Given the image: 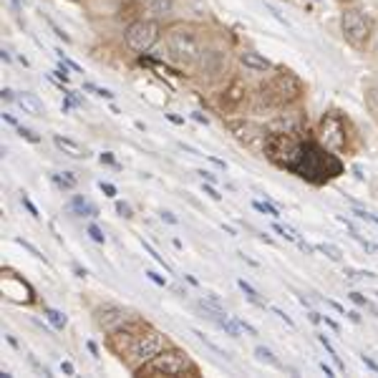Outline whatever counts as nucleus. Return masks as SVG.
Wrapping results in <instances>:
<instances>
[{
  "label": "nucleus",
  "mask_w": 378,
  "mask_h": 378,
  "mask_svg": "<svg viewBox=\"0 0 378 378\" xmlns=\"http://www.w3.org/2000/svg\"><path fill=\"white\" fill-rule=\"evenodd\" d=\"M263 149L272 162L290 169L293 175L303 177V179L323 182V179H330V177H338L343 172L341 162H338L333 154H325V151H320L318 146L310 144V141L303 144L295 134H288V132L267 134L263 141Z\"/></svg>",
  "instance_id": "obj_1"
},
{
  "label": "nucleus",
  "mask_w": 378,
  "mask_h": 378,
  "mask_svg": "<svg viewBox=\"0 0 378 378\" xmlns=\"http://www.w3.org/2000/svg\"><path fill=\"white\" fill-rule=\"evenodd\" d=\"M303 94L301 78L293 76L290 71H277L272 78H267L258 91V101L267 108H280L288 103L298 101Z\"/></svg>",
  "instance_id": "obj_2"
},
{
  "label": "nucleus",
  "mask_w": 378,
  "mask_h": 378,
  "mask_svg": "<svg viewBox=\"0 0 378 378\" xmlns=\"http://www.w3.org/2000/svg\"><path fill=\"white\" fill-rule=\"evenodd\" d=\"M167 51H169V58L175 61L177 66H194L199 63L202 58V46H199V38H197V30L192 25H172L167 30Z\"/></svg>",
  "instance_id": "obj_3"
},
{
  "label": "nucleus",
  "mask_w": 378,
  "mask_h": 378,
  "mask_svg": "<svg viewBox=\"0 0 378 378\" xmlns=\"http://www.w3.org/2000/svg\"><path fill=\"white\" fill-rule=\"evenodd\" d=\"M139 376H149V378H159V376H167V378H175V376H194L197 368L192 366V360L187 358L182 351L177 348H164L162 353H156L151 360H146L144 366L137 368Z\"/></svg>",
  "instance_id": "obj_4"
},
{
  "label": "nucleus",
  "mask_w": 378,
  "mask_h": 378,
  "mask_svg": "<svg viewBox=\"0 0 378 378\" xmlns=\"http://www.w3.org/2000/svg\"><path fill=\"white\" fill-rule=\"evenodd\" d=\"M167 348V341H164V336L159 333V330L154 328H141L139 330V336L132 341V346H129V351H126V363L137 371V368H141L146 363V360H151L156 353H162V351Z\"/></svg>",
  "instance_id": "obj_5"
},
{
  "label": "nucleus",
  "mask_w": 378,
  "mask_h": 378,
  "mask_svg": "<svg viewBox=\"0 0 378 378\" xmlns=\"http://www.w3.org/2000/svg\"><path fill=\"white\" fill-rule=\"evenodd\" d=\"M320 141L328 151L333 154H341L346 149V141H348V132H346V121L338 111H328L320 119Z\"/></svg>",
  "instance_id": "obj_6"
},
{
  "label": "nucleus",
  "mask_w": 378,
  "mask_h": 378,
  "mask_svg": "<svg viewBox=\"0 0 378 378\" xmlns=\"http://www.w3.org/2000/svg\"><path fill=\"white\" fill-rule=\"evenodd\" d=\"M341 30H343V38L353 46V49H363L371 38V23L368 18L363 15L360 11L355 8H348V11L341 15Z\"/></svg>",
  "instance_id": "obj_7"
},
{
  "label": "nucleus",
  "mask_w": 378,
  "mask_h": 378,
  "mask_svg": "<svg viewBox=\"0 0 378 378\" xmlns=\"http://www.w3.org/2000/svg\"><path fill=\"white\" fill-rule=\"evenodd\" d=\"M159 38V23L156 20H134L126 28V46L137 53H146Z\"/></svg>",
  "instance_id": "obj_8"
},
{
  "label": "nucleus",
  "mask_w": 378,
  "mask_h": 378,
  "mask_svg": "<svg viewBox=\"0 0 378 378\" xmlns=\"http://www.w3.org/2000/svg\"><path fill=\"white\" fill-rule=\"evenodd\" d=\"M96 323L103 328V333H114L124 323H129V313L119 305H103L96 310Z\"/></svg>",
  "instance_id": "obj_9"
},
{
  "label": "nucleus",
  "mask_w": 378,
  "mask_h": 378,
  "mask_svg": "<svg viewBox=\"0 0 378 378\" xmlns=\"http://www.w3.org/2000/svg\"><path fill=\"white\" fill-rule=\"evenodd\" d=\"M247 99V86L242 84L240 78H234V81H229L227 86H225L222 96H220V106L227 111V114H232V111H237V108L245 103Z\"/></svg>",
  "instance_id": "obj_10"
},
{
  "label": "nucleus",
  "mask_w": 378,
  "mask_h": 378,
  "mask_svg": "<svg viewBox=\"0 0 378 378\" xmlns=\"http://www.w3.org/2000/svg\"><path fill=\"white\" fill-rule=\"evenodd\" d=\"M139 325H132V323H124L121 328H116L114 333H108V346L116 351L119 355H126V351H129V346H132V341L139 336Z\"/></svg>",
  "instance_id": "obj_11"
},
{
  "label": "nucleus",
  "mask_w": 378,
  "mask_h": 378,
  "mask_svg": "<svg viewBox=\"0 0 378 378\" xmlns=\"http://www.w3.org/2000/svg\"><path fill=\"white\" fill-rule=\"evenodd\" d=\"M227 126H229V132L240 139V141H245V144H252V141H258V139H263V141H265V137H267L263 126L252 124V121H245V119L227 121Z\"/></svg>",
  "instance_id": "obj_12"
},
{
  "label": "nucleus",
  "mask_w": 378,
  "mask_h": 378,
  "mask_svg": "<svg viewBox=\"0 0 378 378\" xmlns=\"http://www.w3.org/2000/svg\"><path fill=\"white\" fill-rule=\"evenodd\" d=\"M199 66H202V73L215 78L225 71V66H227V56H225L222 51H204L202 58H199Z\"/></svg>",
  "instance_id": "obj_13"
},
{
  "label": "nucleus",
  "mask_w": 378,
  "mask_h": 378,
  "mask_svg": "<svg viewBox=\"0 0 378 378\" xmlns=\"http://www.w3.org/2000/svg\"><path fill=\"white\" fill-rule=\"evenodd\" d=\"M53 144H56V149H61L66 156H71V159H86V156H89L86 146H81L78 141H73V139H68V137H61V134L53 137Z\"/></svg>",
  "instance_id": "obj_14"
},
{
  "label": "nucleus",
  "mask_w": 378,
  "mask_h": 378,
  "mask_svg": "<svg viewBox=\"0 0 378 378\" xmlns=\"http://www.w3.org/2000/svg\"><path fill=\"white\" fill-rule=\"evenodd\" d=\"M240 61H242V66L250 68V71H255V73H265V71H270L272 68L270 61L265 58V56L255 53V51H245V53L240 56Z\"/></svg>",
  "instance_id": "obj_15"
},
{
  "label": "nucleus",
  "mask_w": 378,
  "mask_h": 378,
  "mask_svg": "<svg viewBox=\"0 0 378 378\" xmlns=\"http://www.w3.org/2000/svg\"><path fill=\"white\" fill-rule=\"evenodd\" d=\"M15 101H18V106L30 116H43V114H46L43 101L36 96V94H18V99H15Z\"/></svg>",
  "instance_id": "obj_16"
},
{
  "label": "nucleus",
  "mask_w": 378,
  "mask_h": 378,
  "mask_svg": "<svg viewBox=\"0 0 378 378\" xmlns=\"http://www.w3.org/2000/svg\"><path fill=\"white\" fill-rule=\"evenodd\" d=\"M303 126V119L301 114H282L275 119V124H272V129L275 132H288V134H298Z\"/></svg>",
  "instance_id": "obj_17"
},
{
  "label": "nucleus",
  "mask_w": 378,
  "mask_h": 378,
  "mask_svg": "<svg viewBox=\"0 0 378 378\" xmlns=\"http://www.w3.org/2000/svg\"><path fill=\"white\" fill-rule=\"evenodd\" d=\"M71 210L78 212V215H84V217H96V215H99L96 207H94L91 202H86L84 197H76V199H73V202H71Z\"/></svg>",
  "instance_id": "obj_18"
},
{
  "label": "nucleus",
  "mask_w": 378,
  "mask_h": 378,
  "mask_svg": "<svg viewBox=\"0 0 378 378\" xmlns=\"http://www.w3.org/2000/svg\"><path fill=\"white\" fill-rule=\"evenodd\" d=\"M255 358H258L260 363H267V366H272V368H280V360L275 358V353H272L270 348H265V346H258V348H255Z\"/></svg>",
  "instance_id": "obj_19"
},
{
  "label": "nucleus",
  "mask_w": 378,
  "mask_h": 378,
  "mask_svg": "<svg viewBox=\"0 0 378 378\" xmlns=\"http://www.w3.org/2000/svg\"><path fill=\"white\" fill-rule=\"evenodd\" d=\"M53 182L61 189H73L78 184V177L73 172H58V175H53Z\"/></svg>",
  "instance_id": "obj_20"
},
{
  "label": "nucleus",
  "mask_w": 378,
  "mask_h": 378,
  "mask_svg": "<svg viewBox=\"0 0 378 378\" xmlns=\"http://www.w3.org/2000/svg\"><path fill=\"white\" fill-rule=\"evenodd\" d=\"M146 8H149L151 15H164L172 8V0H146Z\"/></svg>",
  "instance_id": "obj_21"
},
{
  "label": "nucleus",
  "mask_w": 378,
  "mask_h": 378,
  "mask_svg": "<svg viewBox=\"0 0 378 378\" xmlns=\"http://www.w3.org/2000/svg\"><path fill=\"white\" fill-rule=\"evenodd\" d=\"M315 250H320V252L325 255V258L333 260V263H341V260H343V252L338 250L336 245H330V242H323V245H318Z\"/></svg>",
  "instance_id": "obj_22"
},
{
  "label": "nucleus",
  "mask_w": 378,
  "mask_h": 378,
  "mask_svg": "<svg viewBox=\"0 0 378 378\" xmlns=\"http://www.w3.org/2000/svg\"><path fill=\"white\" fill-rule=\"evenodd\" d=\"M192 336H197V341H202L204 346H207V348H212V351H215L217 355H222V358H229V353H227V351H222V348H220V346H217V343H212L210 338L204 336L202 330H192Z\"/></svg>",
  "instance_id": "obj_23"
},
{
  "label": "nucleus",
  "mask_w": 378,
  "mask_h": 378,
  "mask_svg": "<svg viewBox=\"0 0 378 378\" xmlns=\"http://www.w3.org/2000/svg\"><path fill=\"white\" fill-rule=\"evenodd\" d=\"M46 318L53 323V328H66V315L61 310H53V308H46Z\"/></svg>",
  "instance_id": "obj_24"
},
{
  "label": "nucleus",
  "mask_w": 378,
  "mask_h": 378,
  "mask_svg": "<svg viewBox=\"0 0 378 378\" xmlns=\"http://www.w3.org/2000/svg\"><path fill=\"white\" fill-rule=\"evenodd\" d=\"M237 285H240V290H242V293L247 295V298H250L252 303H260V301H258V290L252 288L250 282H245V280H237Z\"/></svg>",
  "instance_id": "obj_25"
},
{
  "label": "nucleus",
  "mask_w": 378,
  "mask_h": 378,
  "mask_svg": "<svg viewBox=\"0 0 378 378\" xmlns=\"http://www.w3.org/2000/svg\"><path fill=\"white\" fill-rule=\"evenodd\" d=\"M144 250H146V252H149V255H151V258H154V260H156V263L162 265L164 270H169V265H167V263H164V258H162V255H159V252H156V250H154V247H151V245H149V242H144Z\"/></svg>",
  "instance_id": "obj_26"
},
{
  "label": "nucleus",
  "mask_w": 378,
  "mask_h": 378,
  "mask_svg": "<svg viewBox=\"0 0 378 378\" xmlns=\"http://www.w3.org/2000/svg\"><path fill=\"white\" fill-rule=\"evenodd\" d=\"M89 234H91V240L94 242H106V234H103L96 225H89Z\"/></svg>",
  "instance_id": "obj_27"
},
{
  "label": "nucleus",
  "mask_w": 378,
  "mask_h": 378,
  "mask_svg": "<svg viewBox=\"0 0 378 378\" xmlns=\"http://www.w3.org/2000/svg\"><path fill=\"white\" fill-rule=\"evenodd\" d=\"M255 210L265 212V215H272V217H277V210H275V207H272V204H265V202H255Z\"/></svg>",
  "instance_id": "obj_28"
},
{
  "label": "nucleus",
  "mask_w": 378,
  "mask_h": 378,
  "mask_svg": "<svg viewBox=\"0 0 378 378\" xmlns=\"http://www.w3.org/2000/svg\"><path fill=\"white\" fill-rule=\"evenodd\" d=\"M353 215H355V217H360V220H368V222L378 225V217H376V215H371V212H366V210H353Z\"/></svg>",
  "instance_id": "obj_29"
},
{
  "label": "nucleus",
  "mask_w": 378,
  "mask_h": 378,
  "mask_svg": "<svg viewBox=\"0 0 378 378\" xmlns=\"http://www.w3.org/2000/svg\"><path fill=\"white\" fill-rule=\"evenodd\" d=\"M116 212H119L121 217H126V220H129V217H134L132 215V207H129L126 202H116Z\"/></svg>",
  "instance_id": "obj_30"
},
{
  "label": "nucleus",
  "mask_w": 378,
  "mask_h": 378,
  "mask_svg": "<svg viewBox=\"0 0 378 378\" xmlns=\"http://www.w3.org/2000/svg\"><path fill=\"white\" fill-rule=\"evenodd\" d=\"M86 89H89V91H94V94H96V96H103V99H114V94H111V91H108V89H96V86H86Z\"/></svg>",
  "instance_id": "obj_31"
},
{
  "label": "nucleus",
  "mask_w": 378,
  "mask_h": 378,
  "mask_svg": "<svg viewBox=\"0 0 378 378\" xmlns=\"http://www.w3.org/2000/svg\"><path fill=\"white\" fill-rule=\"evenodd\" d=\"M18 134H20V137H23V139H28L30 144H38V141H41V137H36V134L28 132V129H18Z\"/></svg>",
  "instance_id": "obj_32"
},
{
  "label": "nucleus",
  "mask_w": 378,
  "mask_h": 378,
  "mask_svg": "<svg viewBox=\"0 0 378 378\" xmlns=\"http://www.w3.org/2000/svg\"><path fill=\"white\" fill-rule=\"evenodd\" d=\"M99 187H101V192L106 194V197H114V194H116V187L108 184V182H99Z\"/></svg>",
  "instance_id": "obj_33"
},
{
  "label": "nucleus",
  "mask_w": 378,
  "mask_h": 378,
  "mask_svg": "<svg viewBox=\"0 0 378 378\" xmlns=\"http://www.w3.org/2000/svg\"><path fill=\"white\" fill-rule=\"evenodd\" d=\"M18 245H23V247H25V250H28V252H30V255H33V258H38V260H41V258H43L41 252H38V250H36V247L30 245V242H25V240H18Z\"/></svg>",
  "instance_id": "obj_34"
},
{
  "label": "nucleus",
  "mask_w": 378,
  "mask_h": 378,
  "mask_svg": "<svg viewBox=\"0 0 378 378\" xmlns=\"http://www.w3.org/2000/svg\"><path fill=\"white\" fill-rule=\"evenodd\" d=\"M204 194H210L212 199H222V194H217V189L212 184H204Z\"/></svg>",
  "instance_id": "obj_35"
},
{
  "label": "nucleus",
  "mask_w": 378,
  "mask_h": 378,
  "mask_svg": "<svg viewBox=\"0 0 378 378\" xmlns=\"http://www.w3.org/2000/svg\"><path fill=\"white\" fill-rule=\"evenodd\" d=\"M23 204H25V210H28L33 217H41V215H38V210H36V207H33V202H30L28 197H23Z\"/></svg>",
  "instance_id": "obj_36"
},
{
  "label": "nucleus",
  "mask_w": 378,
  "mask_h": 378,
  "mask_svg": "<svg viewBox=\"0 0 378 378\" xmlns=\"http://www.w3.org/2000/svg\"><path fill=\"white\" fill-rule=\"evenodd\" d=\"M61 371L66 373V376H73V363H71V360H63V363H61Z\"/></svg>",
  "instance_id": "obj_37"
},
{
  "label": "nucleus",
  "mask_w": 378,
  "mask_h": 378,
  "mask_svg": "<svg viewBox=\"0 0 378 378\" xmlns=\"http://www.w3.org/2000/svg\"><path fill=\"white\" fill-rule=\"evenodd\" d=\"M272 313H275V315H277V318H280V320H285V323H288V325H293V320H290L288 315H285V313H282V310H277V308H272Z\"/></svg>",
  "instance_id": "obj_38"
},
{
  "label": "nucleus",
  "mask_w": 378,
  "mask_h": 378,
  "mask_svg": "<svg viewBox=\"0 0 378 378\" xmlns=\"http://www.w3.org/2000/svg\"><path fill=\"white\" fill-rule=\"evenodd\" d=\"M146 275H149V280H154L156 285H164V277H159V275H156L154 270H149V272H146Z\"/></svg>",
  "instance_id": "obj_39"
},
{
  "label": "nucleus",
  "mask_w": 378,
  "mask_h": 378,
  "mask_svg": "<svg viewBox=\"0 0 378 378\" xmlns=\"http://www.w3.org/2000/svg\"><path fill=\"white\" fill-rule=\"evenodd\" d=\"M162 217H164V220H167L169 225H177V217L172 215V212H162Z\"/></svg>",
  "instance_id": "obj_40"
},
{
  "label": "nucleus",
  "mask_w": 378,
  "mask_h": 378,
  "mask_svg": "<svg viewBox=\"0 0 378 378\" xmlns=\"http://www.w3.org/2000/svg\"><path fill=\"white\" fill-rule=\"evenodd\" d=\"M199 175H202V179H207V182H215V175H212V172H199Z\"/></svg>",
  "instance_id": "obj_41"
},
{
  "label": "nucleus",
  "mask_w": 378,
  "mask_h": 378,
  "mask_svg": "<svg viewBox=\"0 0 378 378\" xmlns=\"http://www.w3.org/2000/svg\"><path fill=\"white\" fill-rule=\"evenodd\" d=\"M89 351H91V353H94V355H99V348H96V343H89Z\"/></svg>",
  "instance_id": "obj_42"
},
{
  "label": "nucleus",
  "mask_w": 378,
  "mask_h": 378,
  "mask_svg": "<svg viewBox=\"0 0 378 378\" xmlns=\"http://www.w3.org/2000/svg\"><path fill=\"white\" fill-rule=\"evenodd\" d=\"M3 99H6V101H11L13 94H11V91H8V89H3Z\"/></svg>",
  "instance_id": "obj_43"
},
{
  "label": "nucleus",
  "mask_w": 378,
  "mask_h": 378,
  "mask_svg": "<svg viewBox=\"0 0 378 378\" xmlns=\"http://www.w3.org/2000/svg\"><path fill=\"white\" fill-rule=\"evenodd\" d=\"M366 247H371V250H376V252H378V245H366Z\"/></svg>",
  "instance_id": "obj_44"
}]
</instances>
